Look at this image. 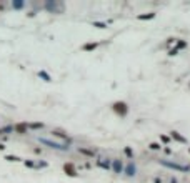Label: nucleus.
<instances>
[{
	"label": "nucleus",
	"instance_id": "nucleus-1",
	"mask_svg": "<svg viewBox=\"0 0 190 183\" xmlns=\"http://www.w3.org/2000/svg\"><path fill=\"white\" fill-rule=\"evenodd\" d=\"M157 163L165 167V168H168V170H175V171H180V173H190L188 163H178V162H173V160H167V158H158Z\"/></svg>",
	"mask_w": 190,
	"mask_h": 183
},
{
	"label": "nucleus",
	"instance_id": "nucleus-2",
	"mask_svg": "<svg viewBox=\"0 0 190 183\" xmlns=\"http://www.w3.org/2000/svg\"><path fill=\"white\" fill-rule=\"evenodd\" d=\"M38 142H40L42 145L52 148V150H58V152H70V148H72V145H69V143H63V142H58V140H52V138H45V137H40V138H38Z\"/></svg>",
	"mask_w": 190,
	"mask_h": 183
},
{
	"label": "nucleus",
	"instance_id": "nucleus-3",
	"mask_svg": "<svg viewBox=\"0 0 190 183\" xmlns=\"http://www.w3.org/2000/svg\"><path fill=\"white\" fill-rule=\"evenodd\" d=\"M110 108H112V112H114L119 118H125L127 115H129L130 112V108H129V103L124 102V100H119V102H114L110 105Z\"/></svg>",
	"mask_w": 190,
	"mask_h": 183
},
{
	"label": "nucleus",
	"instance_id": "nucleus-4",
	"mask_svg": "<svg viewBox=\"0 0 190 183\" xmlns=\"http://www.w3.org/2000/svg\"><path fill=\"white\" fill-rule=\"evenodd\" d=\"M43 8L48 13H63L65 12V3L63 2H57V0H47L43 3Z\"/></svg>",
	"mask_w": 190,
	"mask_h": 183
},
{
	"label": "nucleus",
	"instance_id": "nucleus-5",
	"mask_svg": "<svg viewBox=\"0 0 190 183\" xmlns=\"http://www.w3.org/2000/svg\"><path fill=\"white\" fill-rule=\"evenodd\" d=\"M139 173V168H137V163H135L134 160H129L124 165V175L127 178H135Z\"/></svg>",
	"mask_w": 190,
	"mask_h": 183
},
{
	"label": "nucleus",
	"instance_id": "nucleus-6",
	"mask_svg": "<svg viewBox=\"0 0 190 183\" xmlns=\"http://www.w3.org/2000/svg\"><path fill=\"white\" fill-rule=\"evenodd\" d=\"M188 47V43H187V40H183V38H180V40H175V45L172 47V49L168 50V55L170 57H175V55H178V52H182V50H185Z\"/></svg>",
	"mask_w": 190,
	"mask_h": 183
},
{
	"label": "nucleus",
	"instance_id": "nucleus-7",
	"mask_svg": "<svg viewBox=\"0 0 190 183\" xmlns=\"http://www.w3.org/2000/svg\"><path fill=\"white\" fill-rule=\"evenodd\" d=\"M124 160L122 158H112V163H110V170L114 171V175H122L124 173Z\"/></svg>",
	"mask_w": 190,
	"mask_h": 183
},
{
	"label": "nucleus",
	"instance_id": "nucleus-8",
	"mask_svg": "<svg viewBox=\"0 0 190 183\" xmlns=\"http://www.w3.org/2000/svg\"><path fill=\"white\" fill-rule=\"evenodd\" d=\"M52 137H55L58 142H63V143H69V145H72V138L65 132H63V130H60V128L52 130Z\"/></svg>",
	"mask_w": 190,
	"mask_h": 183
},
{
	"label": "nucleus",
	"instance_id": "nucleus-9",
	"mask_svg": "<svg viewBox=\"0 0 190 183\" xmlns=\"http://www.w3.org/2000/svg\"><path fill=\"white\" fill-rule=\"evenodd\" d=\"M110 163H112V158L110 157H97V160H95V165L102 168V170H110Z\"/></svg>",
	"mask_w": 190,
	"mask_h": 183
},
{
	"label": "nucleus",
	"instance_id": "nucleus-10",
	"mask_svg": "<svg viewBox=\"0 0 190 183\" xmlns=\"http://www.w3.org/2000/svg\"><path fill=\"white\" fill-rule=\"evenodd\" d=\"M168 137L172 138V142H178V143H183V145H188V140L183 137L182 133H178L177 130H172V132L168 133Z\"/></svg>",
	"mask_w": 190,
	"mask_h": 183
},
{
	"label": "nucleus",
	"instance_id": "nucleus-11",
	"mask_svg": "<svg viewBox=\"0 0 190 183\" xmlns=\"http://www.w3.org/2000/svg\"><path fill=\"white\" fill-rule=\"evenodd\" d=\"M63 173H65L67 176H72V178H75L79 173H77V168H75V165L72 162H67L65 165H63Z\"/></svg>",
	"mask_w": 190,
	"mask_h": 183
},
{
	"label": "nucleus",
	"instance_id": "nucleus-12",
	"mask_svg": "<svg viewBox=\"0 0 190 183\" xmlns=\"http://www.w3.org/2000/svg\"><path fill=\"white\" fill-rule=\"evenodd\" d=\"M99 47H100V42H87L82 45V50L84 52H94V50L99 49Z\"/></svg>",
	"mask_w": 190,
	"mask_h": 183
},
{
	"label": "nucleus",
	"instance_id": "nucleus-13",
	"mask_svg": "<svg viewBox=\"0 0 190 183\" xmlns=\"http://www.w3.org/2000/svg\"><path fill=\"white\" fill-rule=\"evenodd\" d=\"M77 152L82 153V155H85V157H89V158L95 157V153H97V150H94V148H84V147H79Z\"/></svg>",
	"mask_w": 190,
	"mask_h": 183
},
{
	"label": "nucleus",
	"instance_id": "nucleus-14",
	"mask_svg": "<svg viewBox=\"0 0 190 183\" xmlns=\"http://www.w3.org/2000/svg\"><path fill=\"white\" fill-rule=\"evenodd\" d=\"M155 15L157 13L155 12H147V13H140V15H137V20H142V22H147V20H153Z\"/></svg>",
	"mask_w": 190,
	"mask_h": 183
},
{
	"label": "nucleus",
	"instance_id": "nucleus-15",
	"mask_svg": "<svg viewBox=\"0 0 190 183\" xmlns=\"http://www.w3.org/2000/svg\"><path fill=\"white\" fill-rule=\"evenodd\" d=\"M13 130H15L17 133H27V123H18V125H15L13 127Z\"/></svg>",
	"mask_w": 190,
	"mask_h": 183
},
{
	"label": "nucleus",
	"instance_id": "nucleus-16",
	"mask_svg": "<svg viewBox=\"0 0 190 183\" xmlns=\"http://www.w3.org/2000/svg\"><path fill=\"white\" fill-rule=\"evenodd\" d=\"M45 125L40 123V122H35V123H27V128H32V130H42Z\"/></svg>",
	"mask_w": 190,
	"mask_h": 183
},
{
	"label": "nucleus",
	"instance_id": "nucleus-17",
	"mask_svg": "<svg viewBox=\"0 0 190 183\" xmlns=\"http://www.w3.org/2000/svg\"><path fill=\"white\" fill-rule=\"evenodd\" d=\"M124 153H125V157L129 158V160H134V150H132V147H124Z\"/></svg>",
	"mask_w": 190,
	"mask_h": 183
},
{
	"label": "nucleus",
	"instance_id": "nucleus-18",
	"mask_svg": "<svg viewBox=\"0 0 190 183\" xmlns=\"http://www.w3.org/2000/svg\"><path fill=\"white\" fill-rule=\"evenodd\" d=\"M162 143H163V145H168V143H172V138H170L168 135L162 133V135H160V145H162Z\"/></svg>",
	"mask_w": 190,
	"mask_h": 183
},
{
	"label": "nucleus",
	"instance_id": "nucleus-19",
	"mask_svg": "<svg viewBox=\"0 0 190 183\" xmlns=\"http://www.w3.org/2000/svg\"><path fill=\"white\" fill-rule=\"evenodd\" d=\"M38 77H40V78H42L43 82H52V77L48 75L45 70H40V72H38Z\"/></svg>",
	"mask_w": 190,
	"mask_h": 183
},
{
	"label": "nucleus",
	"instance_id": "nucleus-20",
	"mask_svg": "<svg viewBox=\"0 0 190 183\" xmlns=\"http://www.w3.org/2000/svg\"><path fill=\"white\" fill-rule=\"evenodd\" d=\"M149 148H150V150H153V152H158V150H162V145H160L158 142H150Z\"/></svg>",
	"mask_w": 190,
	"mask_h": 183
},
{
	"label": "nucleus",
	"instance_id": "nucleus-21",
	"mask_svg": "<svg viewBox=\"0 0 190 183\" xmlns=\"http://www.w3.org/2000/svg\"><path fill=\"white\" fill-rule=\"evenodd\" d=\"M12 7L15 8V10H22V8L25 7V2H13V3H12Z\"/></svg>",
	"mask_w": 190,
	"mask_h": 183
},
{
	"label": "nucleus",
	"instance_id": "nucleus-22",
	"mask_svg": "<svg viewBox=\"0 0 190 183\" xmlns=\"http://www.w3.org/2000/svg\"><path fill=\"white\" fill-rule=\"evenodd\" d=\"M92 25H94L95 28H107V23L105 22H94Z\"/></svg>",
	"mask_w": 190,
	"mask_h": 183
},
{
	"label": "nucleus",
	"instance_id": "nucleus-23",
	"mask_svg": "<svg viewBox=\"0 0 190 183\" xmlns=\"http://www.w3.org/2000/svg\"><path fill=\"white\" fill-rule=\"evenodd\" d=\"M25 167H28V168H37V163L32 162V160H25Z\"/></svg>",
	"mask_w": 190,
	"mask_h": 183
},
{
	"label": "nucleus",
	"instance_id": "nucleus-24",
	"mask_svg": "<svg viewBox=\"0 0 190 183\" xmlns=\"http://www.w3.org/2000/svg\"><path fill=\"white\" fill-rule=\"evenodd\" d=\"M5 160H8V162H20V158H18V157H13V155H7Z\"/></svg>",
	"mask_w": 190,
	"mask_h": 183
},
{
	"label": "nucleus",
	"instance_id": "nucleus-25",
	"mask_svg": "<svg viewBox=\"0 0 190 183\" xmlns=\"http://www.w3.org/2000/svg\"><path fill=\"white\" fill-rule=\"evenodd\" d=\"M162 150H163V153H165V155H172V150H170L168 147H165V148H162Z\"/></svg>",
	"mask_w": 190,
	"mask_h": 183
},
{
	"label": "nucleus",
	"instance_id": "nucleus-26",
	"mask_svg": "<svg viewBox=\"0 0 190 183\" xmlns=\"http://www.w3.org/2000/svg\"><path fill=\"white\" fill-rule=\"evenodd\" d=\"M172 43H175V38H167V45H172Z\"/></svg>",
	"mask_w": 190,
	"mask_h": 183
},
{
	"label": "nucleus",
	"instance_id": "nucleus-27",
	"mask_svg": "<svg viewBox=\"0 0 190 183\" xmlns=\"http://www.w3.org/2000/svg\"><path fill=\"white\" fill-rule=\"evenodd\" d=\"M168 183H178V180H177L175 176H172V178H170V181H168Z\"/></svg>",
	"mask_w": 190,
	"mask_h": 183
},
{
	"label": "nucleus",
	"instance_id": "nucleus-28",
	"mask_svg": "<svg viewBox=\"0 0 190 183\" xmlns=\"http://www.w3.org/2000/svg\"><path fill=\"white\" fill-rule=\"evenodd\" d=\"M153 183H162V181H160V178H155V180H153Z\"/></svg>",
	"mask_w": 190,
	"mask_h": 183
},
{
	"label": "nucleus",
	"instance_id": "nucleus-29",
	"mask_svg": "<svg viewBox=\"0 0 190 183\" xmlns=\"http://www.w3.org/2000/svg\"><path fill=\"white\" fill-rule=\"evenodd\" d=\"M188 153H190V147H188Z\"/></svg>",
	"mask_w": 190,
	"mask_h": 183
}]
</instances>
